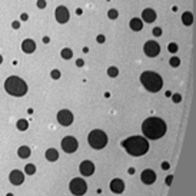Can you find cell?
I'll return each instance as SVG.
<instances>
[{
	"label": "cell",
	"mask_w": 196,
	"mask_h": 196,
	"mask_svg": "<svg viewBox=\"0 0 196 196\" xmlns=\"http://www.w3.org/2000/svg\"><path fill=\"white\" fill-rule=\"evenodd\" d=\"M166 129H168V126L165 123V120L160 118H156V116L148 118L142 123V132H143L145 137L152 139V140H157V139L163 137L165 133H166Z\"/></svg>",
	"instance_id": "obj_1"
},
{
	"label": "cell",
	"mask_w": 196,
	"mask_h": 196,
	"mask_svg": "<svg viewBox=\"0 0 196 196\" xmlns=\"http://www.w3.org/2000/svg\"><path fill=\"white\" fill-rule=\"evenodd\" d=\"M124 151L130 156H142L149 151V142L143 136H130L122 142Z\"/></svg>",
	"instance_id": "obj_2"
},
{
	"label": "cell",
	"mask_w": 196,
	"mask_h": 196,
	"mask_svg": "<svg viewBox=\"0 0 196 196\" xmlns=\"http://www.w3.org/2000/svg\"><path fill=\"white\" fill-rule=\"evenodd\" d=\"M140 83L143 85V87L146 90L152 92V93H157L163 87V79L157 73L146 70V72H143L140 75Z\"/></svg>",
	"instance_id": "obj_3"
},
{
	"label": "cell",
	"mask_w": 196,
	"mask_h": 196,
	"mask_svg": "<svg viewBox=\"0 0 196 196\" xmlns=\"http://www.w3.org/2000/svg\"><path fill=\"white\" fill-rule=\"evenodd\" d=\"M4 90L14 98H22L27 93V85L19 76H10L4 80Z\"/></svg>",
	"instance_id": "obj_4"
},
{
	"label": "cell",
	"mask_w": 196,
	"mask_h": 196,
	"mask_svg": "<svg viewBox=\"0 0 196 196\" xmlns=\"http://www.w3.org/2000/svg\"><path fill=\"white\" fill-rule=\"evenodd\" d=\"M87 142H89V145L93 149L100 151V149H103L107 145V135L103 130H100V129H95V130H92L89 133Z\"/></svg>",
	"instance_id": "obj_5"
},
{
	"label": "cell",
	"mask_w": 196,
	"mask_h": 196,
	"mask_svg": "<svg viewBox=\"0 0 196 196\" xmlns=\"http://www.w3.org/2000/svg\"><path fill=\"white\" fill-rule=\"evenodd\" d=\"M69 190L75 196H83L87 192V183L82 177H75L69 183Z\"/></svg>",
	"instance_id": "obj_6"
},
{
	"label": "cell",
	"mask_w": 196,
	"mask_h": 196,
	"mask_svg": "<svg viewBox=\"0 0 196 196\" xmlns=\"http://www.w3.org/2000/svg\"><path fill=\"white\" fill-rule=\"evenodd\" d=\"M79 146V142L76 137L73 136H66L63 137V140H62V149L66 152V153H73V152H76Z\"/></svg>",
	"instance_id": "obj_7"
},
{
	"label": "cell",
	"mask_w": 196,
	"mask_h": 196,
	"mask_svg": "<svg viewBox=\"0 0 196 196\" xmlns=\"http://www.w3.org/2000/svg\"><path fill=\"white\" fill-rule=\"evenodd\" d=\"M57 122H59L62 126H70L73 123V120H75V116H73V113L70 110H67V109H62V110L57 112Z\"/></svg>",
	"instance_id": "obj_8"
},
{
	"label": "cell",
	"mask_w": 196,
	"mask_h": 196,
	"mask_svg": "<svg viewBox=\"0 0 196 196\" xmlns=\"http://www.w3.org/2000/svg\"><path fill=\"white\" fill-rule=\"evenodd\" d=\"M143 52L146 56H149V57H156L157 54L160 53V46L157 42L155 40H149V42H146L143 46Z\"/></svg>",
	"instance_id": "obj_9"
},
{
	"label": "cell",
	"mask_w": 196,
	"mask_h": 196,
	"mask_svg": "<svg viewBox=\"0 0 196 196\" xmlns=\"http://www.w3.org/2000/svg\"><path fill=\"white\" fill-rule=\"evenodd\" d=\"M54 17L57 20V23L60 25H65L69 22L70 19V13H69V9L66 6H59L56 7V12H54Z\"/></svg>",
	"instance_id": "obj_10"
},
{
	"label": "cell",
	"mask_w": 196,
	"mask_h": 196,
	"mask_svg": "<svg viewBox=\"0 0 196 196\" xmlns=\"http://www.w3.org/2000/svg\"><path fill=\"white\" fill-rule=\"evenodd\" d=\"M9 180L12 185H22L25 182V173L19 169H13L9 175Z\"/></svg>",
	"instance_id": "obj_11"
},
{
	"label": "cell",
	"mask_w": 196,
	"mask_h": 196,
	"mask_svg": "<svg viewBox=\"0 0 196 196\" xmlns=\"http://www.w3.org/2000/svg\"><path fill=\"white\" fill-rule=\"evenodd\" d=\"M79 170L83 176H92L95 173V165L90 160H83L80 166H79Z\"/></svg>",
	"instance_id": "obj_12"
},
{
	"label": "cell",
	"mask_w": 196,
	"mask_h": 196,
	"mask_svg": "<svg viewBox=\"0 0 196 196\" xmlns=\"http://www.w3.org/2000/svg\"><path fill=\"white\" fill-rule=\"evenodd\" d=\"M140 180L145 183V185H152L156 180V173L152 169H145L140 175Z\"/></svg>",
	"instance_id": "obj_13"
},
{
	"label": "cell",
	"mask_w": 196,
	"mask_h": 196,
	"mask_svg": "<svg viewBox=\"0 0 196 196\" xmlns=\"http://www.w3.org/2000/svg\"><path fill=\"white\" fill-rule=\"evenodd\" d=\"M110 190L113 192V193H122L124 190V182L122 180V179H119V177H116V179H113L110 182Z\"/></svg>",
	"instance_id": "obj_14"
},
{
	"label": "cell",
	"mask_w": 196,
	"mask_h": 196,
	"mask_svg": "<svg viewBox=\"0 0 196 196\" xmlns=\"http://www.w3.org/2000/svg\"><path fill=\"white\" fill-rule=\"evenodd\" d=\"M22 50L27 54H30L36 50V43H34V40L32 39H25L22 42Z\"/></svg>",
	"instance_id": "obj_15"
},
{
	"label": "cell",
	"mask_w": 196,
	"mask_h": 196,
	"mask_svg": "<svg viewBox=\"0 0 196 196\" xmlns=\"http://www.w3.org/2000/svg\"><path fill=\"white\" fill-rule=\"evenodd\" d=\"M142 19L146 23H153L156 20V12L153 9H145L142 12Z\"/></svg>",
	"instance_id": "obj_16"
},
{
	"label": "cell",
	"mask_w": 196,
	"mask_h": 196,
	"mask_svg": "<svg viewBox=\"0 0 196 196\" xmlns=\"http://www.w3.org/2000/svg\"><path fill=\"white\" fill-rule=\"evenodd\" d=\"M46 159L49 160V162H56L57 159H59V152L56 151L54 148H50V149H47L45 153Z\"/></svg>",
	"instance_id": "obj_17"
},
{
	"label": "cell",
	"mask_w": 196,
	"mask_h": 196,
	"mask_svg": "<svg viewBox=\"0 0 196 196\" xmlns=\"http://www.w3.org/2000/svg\"><path fill=\"white\" fill-rule=\"evenodd\" d=\"M129 26H130L132 30H135V32H139V30H142L143 29V22L140 19H137V17H133L130 20V23H129Z\"/></svg>",
	"instance_id": "obj_18"
},
{
	"label": "cell",
	"mask_w": 196,
	"mask_h": 196,
	"mask_svg": "<svg viewBox=\"0 0 196 196\" xmlns=\"http://www.w3.org/2000/svg\"><path fill=\"white\" fill-rule=\"evenodd\" d=\"M30 153H32V151H30L29 146H20L19 149H17V155H19L20 159H27V157L30 156Z\"/></svg>",
	"instance_id": "obj_19"
},
{
	"label": "cell",
	"mask_w": 196,
	"mask_h": 196,
	"mask_svg": "<svg viewBox=\"0 0 196 196\" xmlns=\"http://www.w3.org/2000/svg\"><path fill=\"white\" fill-rule=\"evenodd\" d=\"M182 23L185 26H190L193 23V14L190 13V12H185L182 14Z\"/></svg>",
	"instance_id": "obj_20"
},
{
	"label": "cell",
	"mask_w": 196,
	"mask_h": 196,
	"mask_svg": "<svg viewBox=\"0 0 196 196\" xmlns=\"http://www.w3.org/2000/svg\"><path fill=\"white\" fill-rule=\"evenodd\" d=\"M16 126H17V129H19L20 132H25V130H27V127H29V122H27L26 119H19Z\"/></svg>",
	"instance_id": "obj_21"
},
{
	"label": "cell",
	"mask_w": 196,
	"mask_h": 196,
	"mask_svg": "<svg viewBox=\"0 0 196 196\" xmlns=\"http://www.w3.org/2000/svg\"><path fill=\"white\" fill-rule=\"evenodd\" d=\"M60 56H62V57H63L65 60L72 59V57H73L72 49H69V47H65V49H62V52H60Z\"/></svg>",
	"instance_id": "obj_22"
},
{
	"label": "cell",
	"mask_w": 196,
	"mask_h": 196,
	"mask_svg": "<svg viewBox=\"0 0 196 196\" xmlns=\"http://www.w3.org/2000/svg\"><path fill=\"white\" fill-rule=\"evenodd\" d=\"M25 173H26V175H30V176L34 175V173H36V166L33 163H27L26 168H25Z\"/></svg>",
	"instance_id": "obj_23"
},
{
	"label": "cell",
	"mask_w": 196,
	"mask_h": 196,
	"mask_svg": "<svg viewBox=\"0 0 196 196\" xmlns=\"http://www.w3.org/2000/svg\"><path fill=\"white\" fill-rule=\"evenodd\" d=\"M107 75H109V78H116L119 75V69L115 67V66H110V67L107 69Z\"/></svg>",
	"instance_id": "obj_24"
},
{
	"label": "cell",
	"mask_w": 196,
	"mask_h": 196,
	"mask_svg": "<svg viewBox=\"0 0 196 196\" xmlns=\"http://www.w3.org/2000/svg\"><path fill=\"white\" fill-rule=\"evenodd\" d=\"M118 16H119V12L116 10V9H110L109 12H107V17L112 20H115V19H118Z\"/></svg>",
	"instance_id": "obj_25"
},
{
	"label": "cell",
	"mask_w": 196,
	"mask_h": 196,
	"mask_svg": "<svg viewBox=\"0 0 196 196\" xmlns=\"http://www.w3.org/2000/svg\"><path fill=\"white\" fill-rule=\"evenodd\" d=\"M169 63L172 67H177V66H180V59L179 57H176V56H173L172 59L169 60Z\"/></svg>",
	"instance_id": "obj_26"
},
{
	"label": "cell",
	"mask_w": 196,
	"mask_h": 196,
	"mask_svg": "<svg viewBox=\"0 0 196 196\" xmlns=\"http://www.w3.org/2000/svg\"><path fill=\"white\" fill-rule=\"evenodd\" d=\"M172 100L175 102V103H179L180 100H182V96H180V93H172Z\"/></svg>",
	"instance_id": "obj_27"
},
{
	"label": "cell",
	"mask_w": 196,
	"mask_h": 196,
	"mask_svg": "<svg viewBox=\"0 0 196 196\" xmlns=\"http://www.w3.org/2000/svg\"><path fill=\"white\" fill-rule=\"evenodd\" d=\"M168 50H169L170 53H176L177 52V45L176 43H169V45H168Z\"/></svg>",
	"instance_id": "obj_28"
},
{
	"label": "cell",
	"mask_w": 196,
	"mask_h": 196,
	"mask_svg": "<svg viewBox=\"0 0 196 196\" xmlns=\"http://www.w3.org/2000/svg\"><path fill=\"white\" fill-rule=\"evenodd\" d=\"M50 76H52V79H60V72L57 70V69H53L52 72H50Z\"/></svg>",
	"instance_id": "obj_29"
},
{
	"label": "cell",
	"mask_w": 196,
	"mask_h": 196,
	"mask_svg": "<svg viewBox=\"0 0 196 196\" xmlns=\"http://www.w3.org/2000/svg\"><path fill=\"white\" fill-rule=\"evenodd\" d=\"M152 33H153V36H156V37H159V36L162 34V29H160V27H155V29L152 30Z\"/></svg>",
	"instance_id": "obj_30"
},
{
	"label": "cell",
	"mask_w": 196,
	"mask_h": 196,
	"mask_svg": "<svg viewBox=\"0 0 196 196\" xmlns=\"http://www.w3.org/2000/svg\"><path fill=\"white\" fill-rule=\"evenodd\" d=\"M36 4H37L39 9H45V7H46V0H37V3H36Z\"/></svg>",
	"instance_id": "obj_31"
},
{
	"label": "cell",
	"mask_w": 196,
	"mask_h": 196,
	"mask_svg": "<svg viewBox=\"0 0 196 196\" xmlns=\"http://www.w3.org/2000/svg\"><path fill=\"white\" fill-rule=\"evenodd\" d=\"M105 40H106V37L103 34H99L98 37H96V42H98V43H105Z\"/></svg>",
	"instance_id": "obj_32"
},
{
	"label": "cell",
	"mask_w": 196,
	"mask_h": 196,
	"mask_svg": "<svg viewBox=\"0 0 196 196\" xmlns=\"http://www.w3.org/2000/svg\"><path fill=\"white\" fill-rule=\"evenodd\" d=\"M76 66H78V67H83V66H85V60H83V59H78V60H76Z\"/></svg>",
	"instance_id": "obj_33"
},
{
	"label": "cell",
	"mask_w": 196,
	"mask_h": 196,
	"mask_svg": "<svg viewBox=\"0 0 196 196\" xmlns=\"http://www.w3.org/2000/svg\"><path fill=\"white\" fill-rule=\"evenodd\" d=\"M12 27L17 30V29H19V27H20V22H19V20H14L13 23H12Z\"/></svg>",
	"instance_id": "obj_34"
},
{
	"label": "cell",
	"mask_w": 196,
	"mask_h": 196,
	"mask_svg": "<svg viewBox=\"0 0 196 196\" xmlns=\"http://www.w3.org/2000/svg\"><path fill=\"white\" fill-rule=\"evenodd\" d=\"M169 168H170L169 162H162V169H163V170H168Z\"/></svg>",
	"instance_id": "obj_35"
},
{
	"label": "cell",
	"mask_w": 196,
	"mask_h": 196,
	"mask_svg": "<svg viewBox=\"0 0 196 196\" xmlns=\"http://www.w3.org/2000/svg\"><path fill=\"white\" fill-rule=\"evenodd\" d=\"M20 19L23 20V22H27V20H29V14H27V13H22Z\"/></svg>",
	"instance_id": "obj_36"
},
{
	"label": "cell",
	"mask_w": 196,
	"mask_h": 196,
	"mask_svg": "<svg viewBox=\"0 0 196 196\" xmlns=\"http://www.w3.org/2000/svg\"><path fill=\"white\" fill-rule=\"evenodd\" d=\"M172 179H173V176H172V175H169V176L166 177V180H165V182H166V185H168V186H170V183H172Z\"/></svg>",
	"instance_id": "obj_37"
},
{
	"label": "cell",
	"mask_w": 196,
	"mask_h": 196,
	"mask_svg": "<svg viewBox=\"0 0 196 196\" xmlns=\"http://www.w3.org/2000/svg\"><path fill=\"white\" fill-rule=\"evenodd\" d=\"M43 42H45V43H49V42H50V39H49L47 36H45V37H43Z\"/></svg>",
	"instance_id": "obj_38"
},
{
	"label": "cell",
	"mask_w": 196,
	"mask_h": 196,
	"mask_svg": "<svg viewBox=\"0 0 196 196\" xmlns=\"http://www.w3.org/2000/svg\"><path fill=\"white\" fill-rule=\"evenodd\" d=\"M83 13V10L82 9H76V14H82Z\"/></svg>",
	"instance_id": "obj_39"
},
{
	"label": "cell",
	"mask_w": 196,
	"mask_h": 196,
	"mask_svg": "<svg viewBox=\"0 0 196 196\" xmlns=\"http://www.w3.org/2000/svg\"><path fill=\"white\" fill-rule=\"evenodd\" d=\"M127 172H129L130 175H133V173H135V169H133V168H129V170H127Z\"/></svg>",
	"instance_id": "obj_40"
},
{
	"label": "cell",
	"mask_w": 196,
	"mask_h": 196,
	"mask_svg": "<svg viewBox=\"0 0 196 196\" xmlns=\"http://www.w3.org/2000/svg\"><path fill=\"white\" fill-rule=\"evenodd\" d=\"M165 95H166V96L169 98V96H172V92H169V90H168V92H166V93H165Z\"/></svg>",
	"instance_id": "obj_41"
},
{
	"label": "cell",
	"mask_w": 196,
	"mask_h": 196,
	"mask_svg": "<svg viewBox=\"0 0 196 196\" xmlns=\"http://www.w3.org/2000/svg\"><path fill=\"white\" fill-rule=\"evenodd\" d=\"M1 62H3V57H1V56H0V65H1Z\"/></svg>",
	"instance_id": "obj_42"
},
{
	"label": "cell",
	"mask_w": 196,
	"mask_h": 196,
	"mask_svg": "<svg viewBox=\"0 0 196 196\" xmlns=\"http://www.w3.org/2000/svg\"><path fill=\"white\" fill-rule=\"evenodd\" d=\"M6 196H13V193H7Z\"/></svg>",
	"instance_id": "obj_43"
}]
</instances>
